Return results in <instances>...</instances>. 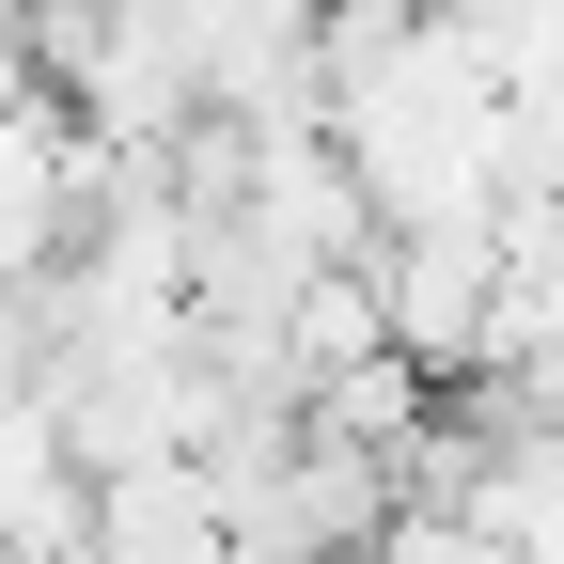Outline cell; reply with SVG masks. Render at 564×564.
Listing matches in <instances>:
<instances>
[{
  "instance_id": "1",
  "label": "cell",
  "mask_w": 564,
  "mask_h": 564,
  "mask_svg": "<svg viewBox=\"0 0 564 564\" xmlns=\"http://www.w3.org/2000/svg\"><path fill=\"white\" fill-rule=\"evenodd\" d=\"M79 564H251V549H236L220 470H204V455H173V470H110V486H95Z\"/></svg>"
},
{
  "instance_id": "2",
  "label": "cell",
  "mask_w": 564,
  "mask_h": 564,
  "mask_svg": "<svg viewBox=\"0 0 564 564\" xmlns=\"http://www.w3.org/2000/svg\"><path fill=\"white\" fill-rule=\"evenodd\" d=\"M440 17L470 32L486 79H502V110H549L564 95V0H440Z\"/></svg>"
}]
</instances>
